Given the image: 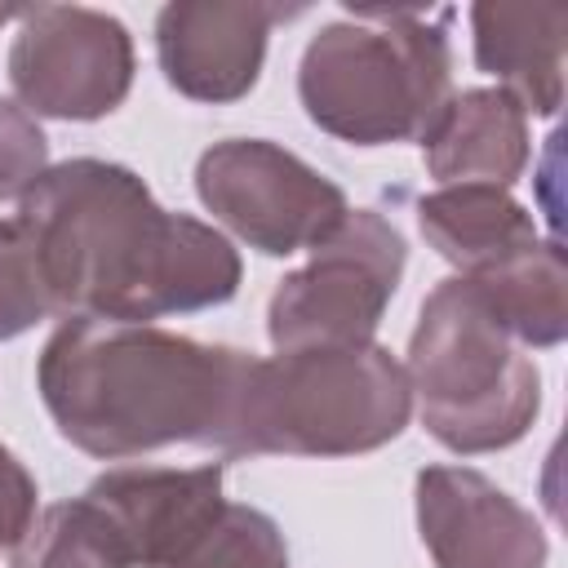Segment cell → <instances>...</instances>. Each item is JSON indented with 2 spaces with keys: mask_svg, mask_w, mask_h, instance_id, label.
<instances>
[{
  "mask_svg": "<svg viewBox=\"0 0 568 568\" xmlns=\"http://www.w3.org/2000/svg\"><path fill=\"white\" fill-rule=\"evenodd\" d=\"M18 226L67 320L151 324L235 297L240 253L222 231L155 204L146 182L111 160L53 164L22 200Z\"/></svg>",
  "mask_w": 568,
  "mask_h": 568,
  "instance_id": "obj_1",
  "label": "cell"
},
{
  "mask_svg": "<svg viewBox=\"0 0 568 568\" xmlns=\"http://www.w3.org/2000/svg\"><path fill=\"white\" fill-rule=\"evenodd\" d=\"M253 355L155 324L62 320L36 364L40 399L67 444L124 462L169 444L226 453Z\"/></svg>",
  "mask_w": 568,
  "mask_h": 568,
  "instance_id": "obj_2",
  "label": "cell"
},
{
  "mask_svg": "<svg viewBox=\"0 0 568 568\" xmlns=\"http://www.w3.org/2000/svg\"><path fill=\"white\" fill-rule=\"evenodd\" d=\"M408 417V373L377 342L253 355L226 457H355L399 439Z\"/></svg>",
  "mask_w": 568,
  "mask_h": 568,
  "instance_id": "obj_3",
  "label": "cell"
},
{
  "mask_svg": "<svg viewBox=\"0 0 568 568\" xmlns=\"http://www.w3.org/2000/svg\"><path fill=\"white\" fill-rule=\"evenodd\" d=\"M311 36L297 98L324 133L351 146L422 142L453 98V49L444 22L417 9H351Z\"/></svg>",
  "mask_w": 568,
  "mask_h": 568,
  "instance_id": "obj_4",
  "label": "cell"
},
{
  "mask_svg": "<svg viewBox=\"0 0 568 568\" xmlns=\"http://www.w3.org/2000/svg\"><path fill=\"white\" fill-rule=\"evenodd\" d=\"M404 373L426 435L462 457L510 448L528 435L541 408V373L532 355L466 275L435 284L422 302Z\"/></svg>",
  "mask_w": 568,
  "mask_h": 568,
  "instance_id": "obj_5",
  "label": "cell"
},
{
  "mask_svg": "<svg viewBox=\"0 0 568 568\" xmlns=\"http://www.w3.org/2000/svg\"><path fill=\"white\" fill-rule=\"evenodd\" d=\"M306 253V266L288 271L266 302L271 346L306 351L373 342L408 262L395 222H386L377 209H351Z\"/></svg>",
  "mask_w": 568,
  "mask_h": 568,
  "instance_id": "obj_6",
  "label": "cell"
},
{
  "mask_svg": "<svg viewBox=\"0 0 568 568\" xmlns=\"http://www.w3.org/2000/svg\"><path fill=\"white\" fill-rule=\"evenodd\" d=\"M195 195L231 235L266 257L315 248L346 213V191L266 138L213 142L195 164Z\"/></svg>",
  "mask_w": 568,
  "mask_h": 568,
  "instance_id": "obj_7",
  "label": "cell"
},
{
  "mask_svg": "<svg viewBox=\"0 0 568 568\" xmlns=\"http://www.w3.org/2000/svg\"><path fill=\"white\" fill-rule=\"evenodd\" d=\"M9 84L31 115L102 120L133 89V36L120 18L84 4L22 9Z\"/></svg>",
  "mask_w": 568,
  "mask_h": 568,
  "instance_id": "obj_8",
  "label": "cell"
},
{
  "mask_svg": "<svg viewBox=\"0 0 568 568\" xmlns=\"http://www.w3.org/2000/svg\"><path fill=\"white\" fill-rule=\"evenodd\" d=\"M417 532L435 568H546L541 524L470 466H426L413 484Z\"/></svg>",
  "mask_w": 568,
  "mask_h": 568,
  "instance_id": "obj_9",
  "label": "cell"
},
{
  "mask_svg": "<svg viewBox=\"0 0 568 568\" xmlns=\"http://www.w3.org/2000/svg\"><path fill=\"white\" fill-rule=\"evenodd\" d=\"M293 9L257 0H173L155 18V58L164 80L191 102L244 98L266 58V36Z\"/></svg>",
  "mask_w": 568,
  "mask_h": 568,
  "instance_id": "obj_10",
  "label": "cell"
},
{
  "mask_svg": "<svg viewBox=\"0 0 568 568\" xmlns=\"http://www.w3.org/2000/svg\"><path fill=\"white\" fill-rule=\"evenodd\" d=\"M124 532L133 568H160L182 555L226 506L222 462L173 470V466H120L84 488Z\"/></svg>",
  "mask_w": 568,
  "mask_h": 568,
  "instance_id": "obj_11",
  "label": "cell"
},
{
  "mask_svg": "<svg viewBox=\"0 0 568 568\" xmlns=\"http://www.w3.org/2000/svg\"><path fill=\"white\" fill-rule=\"evenodd\" d=\"M426 173L444 186H510L528 169V115L501 89H466L444 102L422 138Z\"/></svg>",
  "mask_w": 568,
  "mask_h": 568,
  "instance_id": "obj_12",
  "label": "cell"
},
{
  "mask_svg": "<svg viewBox=\"0 0 568 568\" xmlns=\"http://www.w3.org/2000/svg\"><path fill=\"white\" fill-rule=\"evenodd\" d=\"M470 31L475 67L493 75L497 89L510 93L524 115H555L564 106V4H475Z\"/></svg>",
  "mask_w": 568,
  "mask_h": 568,
  "instance_id": "obj_13",
  "label": "cell"
},
{
  "mask_svg": "<svg viewBox=\"0 0 568 568\" xmlns=\"http://www.w3.org/2000/svg\"><path fill=\"white\" fill-rule=\"evenodd\" d=\"M417 226L426 244L466 280L541 240L532 213L501 186H439L435 195L417 200Z\"/></svg>",
  "mask_w": 568,
  "mask_h": 568,
  "instance_id": "obj_14",
  "label": "cell"
},
{
  "mask_svg": "<svg viewBox=\"0 0 568 568\" xmlns=\"http://www.w3.org/2000/svg\"><path fill=\"white\" fill-rule=\"evenodd\" d=\"M470 280L524 351L559 346L568 337V266L559 240H537L532 248Z\"/></svg>",
  "mask_w": 568,
  "mask_h": 568,
  "instance_id": "obj_15",
  "label": "cell"
},
{
  "mask_svg": "<svg viewBox=\"0 0 568 568\" xmlns=\"http://www.w3.org/2000/svg\"><path fill=\"white\" fill-rule=\"evenodd\" d=\"M9 568H133V550L115 519L80 493L36 510L31 528L9 550Z\"/></svg>",
  "mask_w": 568,
  "mask_h": 568,
  "instance_id": "obj_16",
  "label": "cell"
},
{
  "mask_svg": "<svg viewBox=\"0 0 568 568\" xmlns=\"http://www.w3.org/2000/svg\"><path fill=\"white\" fill-rule=\"evenodd\" d=\"M160 568H288V546L266 510L226 501L222 515Z\"/></svg>",
  "mask_w": 568,
  "mask_h": 568,
  "instance_id": "obj_17",
  "label": "cell"
},
{
  "mask_svg": "<svg viewBox=\"0 0 568 568\" xmlns=\"http://www.w3.org/2000/svg\"><path fill=\"white\" fill-rule=\"evenodd\" d=\"M44 315H53V302L36 271L31 240L22 235L18 217H9L0 222V342L22 337Z\"/></svg>",
  "mask_w": 568,
  "mask_h": 568,
  "instance_id": "obj_18",
  "label": "cell"
},
{
  "mask_svg": "<svg viewBox=\"0 0 568 568\" xmlns=\"http://www.w3.org/2000/svg\"><path fill=\"white\" fill-rule=\"evenodd\" d=\"M49 173V138L22 102L0 98V200H22Z\"/></svg>",
  "mask_w": 568,
  "mask_h": 568,
  "instance_id": "obj_19",
  "label": "cell"
},
{
  "mask_svg": "<svg viewBox=\"0 0 568 568\" xmlns=\"http://www.w3.org/2000/svg\"><path fill=\"white\" fill-rule=\"evenodd\" d=\"M36 479L31 470L0 444V550H13V541L36 519Z\"/></svg>",
  "mask_w": 568,
  "mask_h": 568,
  "instance_id": "obj_20",
  "label": "cell"
},
{
  "mask_svg": "<svg viewBox=\"0 0 568 568\" xmlns=\"http://www.w3.org/2000/svg\"><path fill=\"white\" fill-rule=\"evenodd\" d=\"M9 18H22V9H0V22H9Z\"/></svg>",
  "mask_w": 568,
  "mask_h": 568,
  "instance_id": "obj_21",
  "label": "cell"
}]
</instances>
